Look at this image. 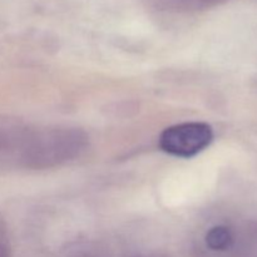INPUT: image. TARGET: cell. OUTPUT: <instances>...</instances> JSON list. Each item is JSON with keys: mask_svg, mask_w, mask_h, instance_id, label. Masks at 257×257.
Instances as JSON below:
<instances>
[{"mask_svg": "<svg viewBox=\"0 0 257 257\" xmlns=\"http://www.w3.org/2000/svg\"><path fill=\"white\" fill-rule=\"evenodd\" d=\"M88 146L89 136L80 128H27L15 165L27 170H50L79 158Z\"/></svg>", "mask_w": 257, "mask_h": 257, "instance_id": "6da1fadb", "label": "cell"}, {"mask_svg": "<svg viewBox=\"0 0 257 257\" xmlns=\"http://www.w3.org/2000/svg\"><path fill=\"white\" fill-rule=\"evenodd\" d=\"M213 130L205 122H183L166 128L158 145L163 152L180 158H192L210 147Z\"/></svg>", "mask_w": 257, "mask_h": 257, "instance_id": "7a4b0ae2", "label": "cell"}, {"mask_svg": "<svg viewBox=\"0 0 257 257\" xmlns=\"http://www.w3.org/2000/svg\"><path fill=\"white\" fill-rule=\"evenodd\" d=\"M162 9L175 13H201L223 5L230 0H151Z\"/></svg>", "mask_w": 257, "mask_h": 257, "instance_id": "3957f363", "label": "cell"}, {"mask_svg": "<svg viewBox=\"0 0 257 257\" xmlns=\"http://www.w3.org/2000/svg\"><path fill=\"white\" fill-rule=\"evenodd\" d=\"M235 242V232L226 225L213 226L205 235L206 247L212 252H227V251L232 250Z\"/></svg>", "mask_w": 257, "mask_h": 257, "instance_id": "277c9868", "label": "cell"}, {"mask_svg": "<svg viewBox=\"0 0 257 257\" xmlns=\"http://www.w3.org/2000/svg\"><path fill=\"white\" fill-rule=\"evenodd\" d=\"M67 257H110L104 248L95 243H82L72 248Z\"/></svg>", "mask_w": 257, "mask_h": 257, "instance_id": "5b68a950", "label": "cell"}, {"mask_svg": "<svg viewBox=\"0 0 257 257\" xmlns=\"http://www.w3.org/2000/svg\"><path fill=\"white\" fill-rule=\"evenodd\" d=\"M0 257H12V248L8 241L7 235H5L4 228L0 225Z\"/></svg>", "mask_w": 257, "mask_h": 257, "instance_id": "8992f818", "label": "cell"}, {"mask_svg": "<svg viewBox=\"0 0 257 257\" xmlns=\"http://www.w3.org/2000/svg\"><path fill=\"white\" fill-rule=\"evenodd\" d=\"M125 257H168V256L161 252H138V253H132V255H128Z\"/></svg>", "mask_w": 257, "mask_h": 257, "instance_id": "52a82bcc", "label": "cell"}]
</instances>
